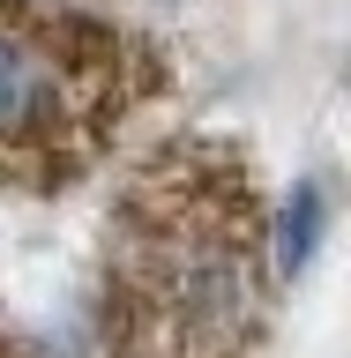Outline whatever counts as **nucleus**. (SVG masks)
<instances>
[{"label": "nucleus", "instance_id": "obj_1", "mask_svg": "<svg viewBox=\"0 0 351 358\" xmlns=\"http://www.w3.org/2000/svg\"><path fill=\"white\" fill-rule=\"evenodd\" d=\"M269 246L254 187L224 150H179L135 179L112 231V358H254Z\"/></svg>", "mask_w": 351, "mask_h": 358}, {"label": "nucleus", "instance_id": "obj_2", "mask_svg": "<svg viewBox=\"0 0 351 358\" xmlns=\"http://www.w3.org/2000/svg\"><path fill=\"white\" fill-rule=\"evenodd\" d=\"M120 120V45L60 8H0V179L75 172Z\"/></svg>", "mask_w": 351, "mask_h": 358}, {"label": "nucleus", "instance_id": "obj_3", "mask_svg": "<svg viewBox=\"0 0 351 358\" xmlns=\"http://www.w3.org/2000/svg\"><path fill=\"white\" fill-rule=\"evenodd\" d=\"M322 231H329V194L314 187V179H299L284 194V209H277V224H269V276H307L314 268V254H322Z\"/></svg>", "mask_w": 351, "mask_h": 358}]
</instances>
